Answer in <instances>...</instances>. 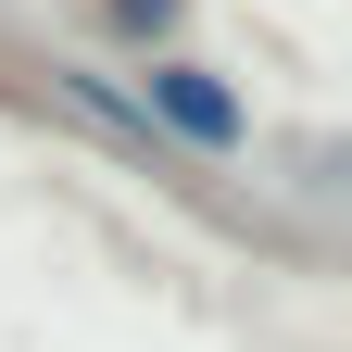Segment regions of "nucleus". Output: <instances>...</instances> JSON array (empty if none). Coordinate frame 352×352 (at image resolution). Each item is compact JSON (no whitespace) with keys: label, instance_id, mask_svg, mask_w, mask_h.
Wrapping results in <instances>:
<instances>
[{"label":"nucleus","instance_id":"2","mask_svg":"<svg viewBox=\"0 0 352 352\" xmlns=\"http://www.w3.org/2000/svg\"><path fill=\"white\" fill-rule=\"evenodd\" d=\"M101 25L126 51H176V25H189V0H101Z\"/></svg>","mask_w":352,"mask_h":352},{"label":"nucleus","instance_id":"1","mask_svg":"<svg viewBox=\"0 0 352 352\" xmlns=\"http://www.w3.org/2000/svg\"><path fill=\"white\" fill-rule=\"evenodd\" d=\"M126 126L201 151V164L252 151V101L227 88V63H201V51H126Z\"/></svg>","mask_w":352,"mask_h":352}]
</instances>
